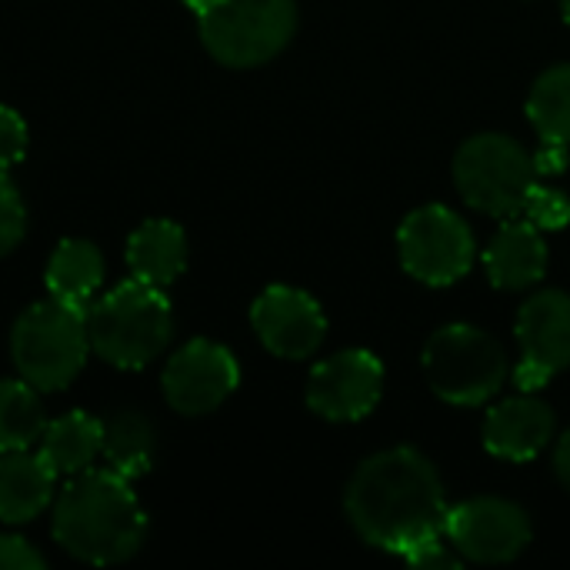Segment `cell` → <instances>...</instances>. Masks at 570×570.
Here are the masks:
<instances>
[{"label":"cell","mask_w":570,"mask_h":570,"mask_svg":"<svg viewBox=\"0 0 570 570\" xmlns=\"http://www.w3.org/2000/svg\"><path fill=\"white\" fill-rule=\"evenodd\" d=\"M344 504L354 531L394 554L444 534L451 511L434 464L414 448H391L364 461Z\"/></svg>","instance_id":"1"},{"label":"cell","mask_w":570,"mask_h":570,"mask_svg":"<svg viewBox=\"0 0 570 570\" xmlns=\"http://www.w3.org/2000/svg\"><path fill=\"white\" fill-rule=\"evenodd\" d=\"M147 518L127 478L107 471H80L60 491L53 508L57 544L87 564H120L144 544Z\"/></svg>","instance_id":"2"},{"label":"cell","mask_w":570,"mask_h":570,"mask_svg":"<svg viewBox=\"0 0 570 570\" xmlns=\"http://www.w3.org/2000/svg\"><path fill=\"white\" fill-rule=\"evenodd\" d=\"M170 304L160 287L127 281L87 311L90 351L120 371L147 367L170 341Z\"/></svg>","instance_id":"3"},{"label":"cell","mask_w":570,"mask_h":570,"mask_svg":"<svg viewBox=\"0 0 570 570\" xmlns=\"http://www.w3.org/2000/svg\"><path fill=\"white\" fill-rule=\"evenodd\" d=\"M90 351L87 314L67 301L33 304L10 337V354L27 384L37 391H63L83 367Z\"/></svg>","instance_id":"4"},{"label":"cell","mask_w":570,"mask_h":570,"mask_svg":"<svg viewBox=\"0 0 570 570\" xmlns=\"http://www.w3.org/2000/svg\"><path fill=\"white\" fill-rule=\"evenodd\" d=\"M204 47L227 67H257L277 57L297 27L294 0H190Z\"/></svg>","instance_id":"5"},{"label":"cell","mask_w":570,"mask_h":570,"mask_svg":"<svg viewBox=\"0 0 570 570\" xmlns=\"http://www.w3.org/2000/svg\"><path fill=\"white\" fill-rule=\"evenodd\" d=\"M424 374L438 397L474 407L501 391L508 377V357L491 334L468 324H451L428 341Z\"/></svg>","instance_id":"6"},{"label":"cell","mask_w":570,"mask_h":570,"mask_svg":"<svg viewBox=\"0 0 570 570\" xmlns=\"http://www.w3.org/2000/svg\"><path fill=\"white\" fill-rule=\"evenodd\" d=\"M534 180V157L504 134H478L454 157V184L461 197L491 217L521 214Z\"/></svg>","instance_id":"7"},{"label":"cell","mask_w":570,"mask_h":570,"mask_svg":"<svg viewBox=\"0 0 570 570\" xmlns=\"http://www.w3.org/2000/svg\"><path fill=\"white\" fill-rule=\"evenodd\" d=\"M397 250L404 271L431 287L461 281L474 264V237L468 224L441 204L421 207L401 224Z\"/></svg>","instance_id":"8"},{"label":"cell","mask_w":570,"mask_h":570,"mask_svg":"<svg viewBox=\"0 0 570 570\" xmlns=\"http://www.w3.org/2000/svg\"><path fill=\"white\" fill-rule=\"evenodd\" d=\"M444 538L461 558L478 564H508L531 544L528 514L501 498H474L448 511Z\"/></svg>","instance_id":"9"},{"label":"cell","mask_w":570,"mask_h":570,"mask_svg":"<svg viewBox=\"0 0 570 570\" xmlns=\"http://www.w3.org/2000/svg\"><path fill=\"white\" fill-rule=\"evenodd\" d=\"M240 384L234 354L214 341H190L164 371V397L177 414L200 417L217 411Z\"/></svg>","instance_id":"10"},{"label":"cell","mask_w":570,"mask_h":570,"mask_svg":"<svg viewBox=\"0 0 570 570\" xmlns=\"http://www.w3.org/2000/svg\"><path fill=\"white\" fill-rule=\"evenodd\" d=\"M384 387V367L371 351H341L321 361L307 381V404L324 421H361L367 417Z\"/></svg>","instance_id":"11"},{"label":"cell","mask_w":570,"mask_h":570,"mask_svg":"<svg viewBox=\"0 0 570 570\" xmlns=\"http://www.w3.org/2000/svg\"><path fill=\"white\" fill-rule=\"evenodd\" d=\"M518 341L524 361L514 381L524 394L541 391L554 374L570 367V297L561 291L534 294L518 314Z\"/></svg>","instance_id":"12"},{"label":"cell","mask_w":570,"mask_h":570,"mask_svg":"<svg viewBox=\"0 0 570 570\" xmlns=\"http://www.w3.org/2000/svg\"><path fill=\"white\" fill-rule=\"evenodd\" d=\"M250 321H254L261 344L271 354L287 357V361L311 357L321 347L324 331H327L321 304L311 294H304L297 287H284V284L267 287L254 301Z\"/></svg>","instance_id":"13"},{"label":"cell","mask_w":570,"mask_h":570,"mask_svg":"<svg viewBox=\"0 0 570 570\" xmlns=\"http://www.w3.org/2000/svg\"><path fill=\"white\" fill-rule=\"evenodd\" d=\"M551 438H554V414L534 394L501 401L498 407L488 411L484 444L494 458L518 461V464L531 461L548 448Z\"/></svg>","instance_id":"14"},{"label":"cell","mask_w":570,"mask_h":570,"mask_svg":"<svg viewBox=\"0 0 570 570\" xmlns=\"http://www.w3.org/2000/svg\"><path fill=\"white\" fill-rule=\"evenodd\" d=\"M484 267L494 287L501 291H524L534 287L548 271V247L541 227L528 217H511L494 234L491 247L484 250Z\"/></svg>","instance_id":"15"},{"label":"cell","mask_w":570,"mask_h":570,"mask_svg":"<svg viewBox=\"0 0 570 570\" xmlns=\"http://www.w3.org/2000/svg\"><path fill=\"white\" fill-rule=\"evenodd\" d=\"M57 474L43 464L40 454L7 451L0 458V521L27 524L53 498Z\"/></svg>","instance_id":"16"},{"label":"cell","mask_w":570,"mask_h":570,"mask_svg":"<svg viewBox=\"0 0 570 570\" xmlns=\"http://www.w3.org/2000/svg\"><path fill=\"white\" fill-rule=\"evenodd\" d=\"M130 274L144 284L167 287L187 267V237L174 220H147L127 240Z\"/></svg>","instance_id":"17"},{"label":"cell","mask_w":570,"mask_h":570,"mask_svg":"<svg viewBox=\"0 0 570 570\" xmlns=\"http://www.w3.org/2000/svg\"><path fill=\"white\" fill-rule=\"evenodd\" d=\"M40 458L43 464L57 474V478H73L80 471H87L104 448V424L90 414H67L53 424L43 428L40 434Z\"/></svg>","instance_id":"18"},{"label":"cell","mask_w":570,"mask_h":570,"mask_svg":"<svg viewBox=\"0 0 570 570\" xmlns=\"http://www.w3.org/2000/svg\"><path fill=\"white\" fill-rule=\"evenodd\" d=\"M104 281V257L90 240H63L47 267L50 297L67 301L73 307H87L94 291Z\"/></svg>","instance_id":"19"},{"label":"cell","mask_w":570,"mask_h":570,"mask_svg":"<svg viewBox=\"0 0 570 570\" xmlns=\"http://www.w3.org/2000/svg\"><path fill=\"white\" fill-rule=\"evenodd\" d=\"M107 468L127 481L147 474L150 461H154V431L150 424L134 414V411H120L104 424V448H100Z\"/></svg>","instance_id":"20"},{"label":"cell","mask_w":570,"mask_h":570,"mask_svg":"<svg viewBox=\"0 0 570 570\" xmlns=\"http://www.w3.org/2000/svg\"><path fill=\"white\" fill-rule=\"evenodd\" d=\"M528 117L544 144H570V63H558L534 80Z\"/></svg>","instance_id":"21"},{"label":"cell","mask_w":570,"mask_h":570,"mask_svg":"<svg viewBox=\"0 0 570 570\" xmlns=\"http://www.w3.org/2000/svg\"><path fill=\"white\" fill-rule=\"evenodd\" d=\"M47 421L43 407L27 381H0V454L27 451L40 441Z\"/></svg>","instance_id":"22"},{"label":"cell","mask_w":570,"mask_h":570,"mask_svg":"<svg viewBox=\"0 0 570 570\" xmlns=\"http://www.w3.org/2000/svg\"><path fill=\"white\" fill-rule=\"evenodd\" d=\"M521 214H524L534 227H541V230H561L564 224H570V200L561 190L544 187V184L534 180L531 190H528V197H524Z\"/></svg>","instance_id":"23"},{"label":"cell","mask_w":570,"mask_h":570,"mask_svg":"<svg viewBox=\"0 0 570 570\" xmlns=\"http://www.w3.org/2000/svg\"><path fill=\"white\" fill-rule=\"evenodd\" d=\"M27 230V210L13 180L0 170V257L10 254Z\"/></svg>","instance_id":"24"},{"label":"cell","mask_w":570,"mask_h":570,"mask_svg":"<svg viewBox=\"0 0 570 570\" xmlns=\"http://www.w3.org/2000/svg\"><path fill=\"white\" fill-rule=\"evenodd\" d=\"M27 154V127L23 120L0 104V170L17 164Z\"/></svg>","instance_id":"25"},{"label":"cell","mask_w":570,"mask_h":570,"mask_svg":"<svg viewBox=\"0 0 570 570\" xmlns=\"http://www.w3.org/2000/svg\"><path fill=\"white\" fill-rule=\"evenodd\" d=\"M401 558H404L407 564H414V568H424V570L458 568V564H461V558L448 551L444 534H438V538H428V541L414 544V548H411V551H404Z\"/></svg>","instance_id":"26"},{"label":"cell","mask_w":570,"mask_h":570,"mask_svg":"<svg viewBox=\"0 0 570 570\" xmlns=\"http://www.w3.org/2000/svg\"><path fill=\"white\" fill-rule=\"evenodd\" d=\"M47 561L13 534H0V570H43Z\"/></svg>","instance_id":"27"},{"label":"cell","mask_w":570,"mask_h":570,"mask_svg":"<svg viewBox=\"0 0 570 570\" xmlns=\"http://www.w3.org/2000/svg\"><path fill=\"white\" fill-rule=\"evenodd\" d=\"M568 167V144H544L541 154L534 157V170L538 177H551V174H561Z\"/></svg>","instance_id":"28"},{"label":"cell","mask_w":570,"mask_h":570,"mask_svg":"<svg viewBox=\"0 0 570 570\" xmlns=\"http://www.w3.org/2000/svg\"><path fill=\"white\" fill-rule=\"evenodd\" d=\"M554 468H558V478L564 481V488H570V431L561 438V444H558Z\"/></svg>","instance_id":"29"},{"label":"cell","mask_w":570,"mask_h":570,"mask_svg":"<svg viewBox=\"0 0 570 570\" xmlns=\"http://www.w3.org/2000/svg\"><path fill=\"white\" fill-rule=\"evenodd\" d=\"M561 7H564V17H568L570 23V0H561Z\"/></svg>","instance_id":"30"}]
</instances>
